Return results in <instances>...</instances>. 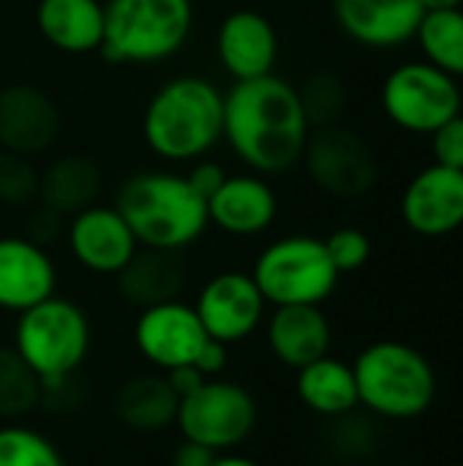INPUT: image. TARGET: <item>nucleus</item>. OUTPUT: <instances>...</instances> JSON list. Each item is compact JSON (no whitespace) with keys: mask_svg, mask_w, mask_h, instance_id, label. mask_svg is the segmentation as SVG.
Wrapping results in <instances>:
<instances>
[{"mask_svg":"<svg viewBox=\"0 0 463 466\" xmlns=\"http://www.w3.org/2000/svg\"><path fill=\"white\" fill-rule=\"evenodd\" d=\"M311 123L297 87L267 74L224 93V139L257 175H278L303 158Z\"/></svg>","mask_w":463,"mask_h":466,"instance_id":"obj_1","label":"nucleus"},{"mask_svg":"<svg viewBox=\"0 0 463 466\" xmlns=\"http://www.w3.org/2000/svg\"><path fill=\"white\" fill-rule=\"evenodd\" d=\"M142 137L153 156L194 164L224 139V93L216 82L183 74L166 79L142 112Z\"/></svg>","mask_w":463,"mask_h":466,"instance_id":"obj_2","label":"nucleus"},{"mask_svg":"<svg viewBox=\"0 0 463 466\" xmlns=\"http://www.w3.org/2000/svg\"><path fill=\"white\" fill-rule=\"evenodd\" d=\"M115 208L131 227L139 248L183 251L196 243L207 221V202L186 175L145 169L123 180Z\"/></svg>","mask_w":463,"mask_h":466,"instance_id":"obj_3","label":"nucleus"},{"mask_svg":"<svg viewBox=\"0 0 463 466\" xmlns=\"http://www.w3.org/2000/svg\"><path fill=\"white\" fill-rule=\"evenodd\" d=\"M191 27V0H106L101 52L109 63H161L186 46Z\"/></svg>","mask_w":463,"mask_h":466,"instance_id":"obj_4","label":"nucleus"},{"mask_svg":"<svg viewBox=\"0 0 463 466\" xmlns=\"http://www.w3.org/2000/svg\"><path fill=\"white\" fill-rule=\"evenodd\" d=\"M357 399L393 420L423 415L437 396V377L423 352L401 341H377L352 363Z\"/></svg>","mask_w":463,"mask_h":466,"instance_id":"obj_5","label":"nucleus"},{"mask_svg":"<svg viewBox=\"0 0 463 466\" xmlns=\"http://www.w3.org/2000/svg\"><path fill=\"white\" fill-rule=\"evenodd\" d=\"M14 350L35 371L44 390L60 388L87 358L90 322L74 300L52 295L19 314Z\"/></svg>","mask_w":463,"mask_h":466,"instance_id":"obj_6","label":"nucleus"},{"mask_svg":"<svg viewBox=\"0 0 463 466\" xmlns=\"http://www.w3.org/2000/svg\"><path fill=\"white\" fill-rule=\"evenodd\" d=\"M251 276L270 306H319L333 295L341 273L330 262L325 240L289 235L257 257Z\"/></svg>","mask_w":463,"mask_h":466,"instance_id":"obj_7","label":"nucleus"},{"mask_svg":"<svg viewBox=\"0 0 463 466\" xmlns=\"http://www.w3.org/2000/svg\"><path fill=\"white\" fill-rule=\"evenodd\" d=\"M175 423L183 440L224 453L251 437L257 426V401L237 382L210 377L191 396L180 399Z\"/></svg>","mask_w":463,"mask_h":466,"instance_id":"obj_8","label":"nucleus"},{"mask_svg":"<svg viewBox=\"0 0 463 466\" xmlns=\"http://www.w3.org/2000/svg\"><path fill=\"white\" fill-rule=\"evenodd\" d=\"M382 106L396 126L434 134L461 112V90L450 74L431 63H404L385 79Z\"/></svg>","mask_w":463,"mask_h":466,"instance_id":"obj_9","label":"nucleus"},{"mask_svg":"<svg viewBox=\"0 0 463 466\" xmlns=\"http://www.w3.org/2000/svg\"><path fill=\"white\" fill-rule=\"evenodd\" d=\"M303 158L311 180L341 199L363 197L374 188L379 175L371 145L352 128L336 123L308 134Z\"/></svg>","mask_w":463,"mask_h":466,"instance_id":"obj_10","label":"nucleus"},{"mask_svg":"<svg viewBox=\"0 0 463 466\" xmlns=\"http://www.w3.org/2000/svg\"><path fill=\"white\" fill-rule=\"evenodd\" d=\"M207 339L210 336L205 333L196 309L177 298L142 309L134 325V344L139 355L161 371L194 366Z\"/></svg>","mask_w":463,"mask_h":466,"instance_id":"obj_11","label":"nucleus"},{"mask_svg":"<svg viewBox=\"0 0 463 466\" xmlns=\"http://www.w3.org/2000/svg\"><path fill=\"white\" fill-rule=\"evenodd\" d=\"M194 309L205 333L229 347L248 339L262 325L267 300L251 273L226 270L202 287Z\"/></svg>","mask_w":463,"mask_h":466,"instance_id":"obj_12","label":"nucleus"},{"mask_svg":"<svg viewBox=\"0 0 463 466\" xmlns=\"http://www.w3.org/2000/svg\"><path fill=\"white\" fill-rule=\"evenodd\" d=\"M65 240L74 259L98 276H117L139 251V243L120 210L98 202L71 216L65 224Z\"/></svg>","mask_w":463,"mask_h":466,"instance_id":"obj_13","label":"nucleus"},{"mask_svg":"<svg viewBox=\"0 0 463 466\" xmlns=\"http://www.w3.org/2000/svg\"><path fill=\"white\" fill-rule=\"evenodd\" d=\"M407 227L426 238H442L463 227V172L431 164L412 177L401 199Z\"/></svg>","mask_w":463,"mask_h":466,"instance_id":"obj_14","label":"nucleus"},{"mask_svg":"<svg viewBox=\"0 0 463 466\" xmlns=\"http://www.w3.org/2000/svg\"><path fill=\"white\" fill-rule=\"evenodd\" d=\"M60 134V109L35 85L0 87V147L35 156L52 147Z\"/></svg>","mask_w":463,"mask_h":466,"instance_id":"obj_15","label":"nucleus"},{"mask_svg":"<svg viewBox=\"0 0 463 466\" xmlns=\"http://www.w3.org/2000/svg\"><path fill=\"white\" fill-rule=\"evenodd\" d=\"M57 289V268L44 246L25 235L0 238V309L22 314Z\"/></svg>","mask_w":463,"mask_h":466,"instance_id":"obj_16","label":"nucleus"},{"mask_svg":"<svg viewBox=\"0 0 463 466\" xmlns=\"http://www.w3.org/2000/svg\"><path fill=\"white\" fill-rule=\"evenodd\" d=\"M216 52L235 82L273 74L278 60V35L273 22L251 8L232 11L216 35Z\"/></svg>","mask_w":463,"mask_h":466,"instance_id":"obj_17","label":"nucleus"},{"mask_svg":"<svg viewBox=\"0 0 463 466\" xmlns=\"http://www.w3.org/2000/svg\"><path fill=\"white\" fill-rule=\"evenodd\" d=\"M338 27L371 49H393L415 38L426 16L420 0H333Z\"/></svg>","mask_w":463,"mask_h":466,"instance_id":"obj_18","label":"nucleus"},{"mask_svg":"<svg viewBox=\"0 0 463 466\" xmlns=\"http://www.w3.org/2000/svg\"><path fill=\"white\" fill-rule=\"evenodd\" d=\"M207 221L232 238H254L273 227L278 199L273 186L259 175H226L205 199Z\"/></svg>","mask_w":463,"mask_h":466,"instance_id":"obj_19","label":"nucleus"},{"mask_svg":"<svg viewBox=\"0 0 463 466\" xmlns=\"http://www.w3.org/2000/svg\"><path fill=\"white\" fill-rule=\"evenodd\" d=\"M333 330L319 306H276L267 319V344L276 360L300 371L303 366L330 355Z\"/></svg>","mask_w":463,"mask_h":466,"instance_id":"obj_20","label":"nucleus"},{"mask_svg":"<svg viewBox=\"0 0 463 466\" xmlns=\"http://www.w3.org/2000/svg\"><path fill=\"white\" fill-rule=\"evenodd\" d=\"M35 27L41 38L57 52H101L104 0H38Z\"/></svg>","mask_w":463,"mask_h":466,"instance_id":"obj_21","label":"nucleus"},{"mask_svg":"<svg viewBox=\"0 0 463 466\" xmlns=\"http://www.w3.org/2000/svg\"><path fill=\"white\" fill-rule=\"evenodd\" d=\"M101 194V169L93 158L82 153H68L55 158L44 172H38V202L63 218L96 205Z\"/></svg>","mask_w":463,"mask_h":466,"instance_id":"obj_22","label":"nucleus"},{"mask_svg":"<svg viewBox=\"0 0 463 466\" xmlns=\"http://www.w3.org/2000/svg\"><path fill=\"white\" fill-rule=\"evenodd\" d=\"M183 265L177 259V251H156V248H139L131 262L117 273V289L128 303H136L142 309L175 300L183 289Z\"/></svg>","mask_w":463,"mask_h":466,"instance_id":"obj_23","label":"nucleus"},{"mask_svg":"<svg viewBox=\"0 0 463 466\" xmlns=\"http://www.w3.org/2000/svg\"><path fill=\"white\" fill-rule=\"evenodd\" d=\"M180 399L161 374H142L115 393V415L134 431H164L177 418Z\"/></svg>","mask_w":463,"mask_h":466,"instance_id":"obj_24","label":"nucleus"},{"mask_svg":"<svg viewBox=\"0 0 463 466\" xmlns=\"http://www.w3.org/2000/svg\"><path fill=\"white\" fill-rule=\"evenodd\" d=\"M297 396L317 415H347L352 412L357 399V382L352 366L325 355L297 371Z\"/></svg>","mask_w":463,"mask_h":466,"instance_id":"obj_25","label":"nucleus"},{"mask_svg":"<svg viewBox=\"0 0 463 466\" xmlns=\"http://www.w3.org/2000/svg\"><path fill=\"white\" fill-rule=\"evenodd\" d=\"M426 63L450 74L453 79L463 76V8L453 11H428L415 33Z\"/></svg>","mask_w":463,"mask_h":466,"instance_id":"obj_26","label":"nucleus"},{"mask_svg":"<svg viewBox=\"0 0 463 466\" xmlns=\"http://www.w3.org/2000/svg\"><path fill=\"white\" fill-rule=\"evenodd\" d=\"M44 396V385L35 371L19 358V352L0 350V418L27 415Z\"/></svg>","mask_w":463,"mask_h":466,"instance_id":"obj_27","label":"nucleus"},{"mask_svg":"<svg viewBox=\"0 0 463 466\" xmlns=\"http://www.w3.org/2000/svg\"><path fill=\"white\" fill-rule=\"evenodd\" d=\"M0 466H65L60 451L33 429H0Z\"/></svg>","mask_w":463,"mask_h":466,"instance_id":"obj_28","label":"nucleus"},{"mask_svg":"<svg viewBox=\"0 0 463 466\" xmlns=\"http://www.w3.org/2000/svg\"><path fill=\"white\" fill-rule=\"evenodd\" d=\"M297 96H300V104H303V112L308 117L311 126H333L338 120V115L344 112V104H347V93H344V85L336 74H327V71H317L311 74L303 87H297Z\"/></svg>","mask_w":463,"mask_h":466,"instance_id":"obj_29","label":"nucleus"},{"mask_svg":"<svg viewBox=\"0 0 463 466\" xmlns=\"http://www.w3.org/2000/svg\"><path fill=\"white\" fill-rule=\"evenodd\" d=\"M38 199V169L27 156L0 150V202L27 208Z\"/></svg>","mask_w":463,"mask_h":466,"instance_id":"obj_30","label":"nucleus"},{"mask_svg":"<svg viewBox=\"0 0 463 466\" xmlns=\"http://www.w3.org/2000/svg\"><path fill=\"white\" fill-rule=\"evenodd\" d=\"M325 248H327V257L338 273H355L371 259V240L366 232H360L355 227L336 229L325 240Z\"/></svg>","mask_w":463,"mask_h":466,"instance_id":"obj_31","label":"nucleus"},{"mask_svg":"<svg viewBox=\"0 0 463 466\" xmlns=\"http://www.w3.org/2000/svg\"><path fill=\"white\" fill-rule=\"evenodd\" d=\"M434 158L442 167L461 169L463 172V115L458 112L448 123H442L434 134Z\"/></svg>","mask_w":463,"mask_h":466,"instance_id":"obj_32","label":"nucleus"},{"mask_svg":"<svg viewBox=\"0 0 463 466\" xmlns=\"http://www.w3.org/2000/svg\"><path fill=\"white\" fill-rule=\"evenodd\" d=\"M63 232H65V218L60 213H55V210H49V208L41 205L38 210L30 213V218H27V235L25 238H30L38 246H46L57 235H63Z\"/></svg>","mask_w":463,"mask_h":466,"instance_id":"obj_33","label":"nucleus"},{"mask_svg":"<svg viewBox=\"0 0 463 466\" xmlns=\"http://www.w3.org/2000/svg\"><path fill=\"white\" fill-rule=\"evenodd\" d=\"M226 169L221 167V164H216V161H210L207 156L205 158H199V161H194L191 164V169L186 172V177H188V183L194 186V191L196 194H202L205 199L226 180Z\"/></svg>","mask_w":463,"mask_h":466,"instance_id":"obj_34","label":"nucleus"},{"mask_svg":"<svg viewBox=\"0 0 463 466\" xmlns=\"http://www.w3.org/2000/svg\"><path fill=\"white\" fill-rule=\"evenodd\" d=\"M194 366H196L199 374L207 377V380H210V377H218V374L226 369V344H221V341H216V339H207L205 347L199 350Z\"/></svg>","mask_w":463,"mask_h":466,"instance_id":"obj_35","label":"nucleus"},{"mask_svg":"<svg viewBox=\"0 0 463 466\" xmlns=\"http://www.w3.org/2000/svg\"><path fill=\"white\" fill-rule=\"evenodd\" d=\"M166 377V382H169V388L175 390V396L177 399H186V396H191L207 377H202L199 374V369L196 366H177V369H172V371H166L164 374Z\"/></svg>","mask_w":463,"mask_h":466,"instance_id":"obj_36","label":"nucleus"},{"mask_svg":"<svg viewBox=\"0 0 463 466\" xmlns=\"http://www.w3.org/2000/svg\"><path fill=\"white\" fill-rule=\"evenodd\" d=\"M216 451L205 448V445H196L191 440H183L180 448L172 453V466H210L216 461Z\"/></svg>","mask_w":463,"mask_h":466,"instance_id":"obj_37","label":"nucleus"},{"mask_svg":"<svg viewBox=\"0 0 463 466\" xmlns=\"http://www.w3.org/2000/svg\"><path fill=\"white\" fill-rule=\"evenodd\" d=\"M423 11H453V8H463V0H420Z\"/></svg>","mask_w":463,"mask_h":466,"instance_id":"obj_38","label":"nucleus"},{"mask_svg":"<svg viewBox=\"0 0 463 466\" xmlns=\"http://www.w3.org/2000/svg\"><path fill=\"white\" fill-rule=\"evenodd\" d=\"M210 466H259L257 461L246 459V456H235V453H218L216 461Z\"/></svg>","mask_w":463,"mask_h":466,"instance_id":"obj_39","label":"nucleus"}]
</instances>
